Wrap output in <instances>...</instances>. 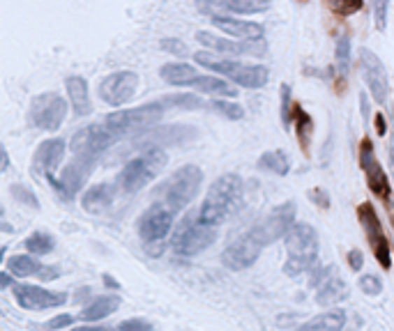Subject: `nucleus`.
Here are the masks:
<instances>
[{
  "label": "nucleus",
  "instance_id": "obj_1",
  "mask_svg": "<svg viewBox=\"0 0 394 331\" xmlns=\"http://www.w3.org/2000/svg\"><path fill=\"white\" fill-rule=\"evenodd\" d=\"M242 205V179L235 172L217 177L208 189V196L203 200L199 216L210 226H219L231 219Z\"/></svg>",
  "mask_w": 394,
  "mask_h": 331
},
{
  "label": "nucleus",
  "instance_id": "obj_2",
  "mask_svg": "<svg viewBox=\"0 0 394 331\" xmlns=\"http://www.w3.org/2000/svg\"><path fill=\"white\" fill-rule=\"evenodd\" d=\"M288 260L283 265L286 276H300L309 272L318 260V235L309 223H295L286 235Z\"/></svg>",
  "mask_w": 394,
  "mask_h": 331
},
{
  "label": "nucleus",
  "instance_id": "obj_3",
  "mask_svg": "<svg viewBox=\"0 0 394 331\" xmlns=\"http://www.w3.org/2000/svg\"><path fill=\"white\" fill-rule=\"evenodd\" d=\"M169 156L162 147H148L143 154H139L136 159H132L118 175V186L122 193H139L141 189H146L153 179L160 175L167 166Z\"/></svg>",
  "mask_w": 394,
  "mask_h": 331
},
{
  "label": "nucleus",
  "instance_id": "obj_4",
  "mask_svg": "<svg viewBox=\"0 0 394 331\" xmlns=\"http://www.w3.org/2000/svg\"><path fill=\"white\" fill-rule=\"evenodd\" d=\"M194 60L199 62L201 67L226 76L228 81L238 83L242 88L258 90V88H263L267 83V78H270V72H267V67H263V65H247V62H240V60L215 58V55L203 53V51L194 53Z\"/></svg>",
  "mask_w": 394,
  "mask_h": 331
},
{
  "label": "nucleus",
  "instance_id": "obj_5",
  "mask_svg": "<svg viewBox=\"0 0 394 331\" xmlns=\"http://www.w3.org/2000/svg\"><path fill=\"white\" fill-rule=\"evenodd\" d=\"M164 108L167 106H164L162 101H155V104H146V106H136V108H127V110H115V113L106 115L104 124L115 136V140L127 138V136H134V133L150 129L153 124L160 122L164 115Z\"/></svg>",
  "mask_w": 394,
  "mask_h": 331
},
{
  "label": "nucleus",
  "instance_id": "obj_6",
  "mask_svg": "<svg viewBox=\"0 0 394 331\" xmlns=\"http://www.w3.org/2000/svg\"><path fill=\"white\" fill-rule=\"evenodd\" d=\"M215 240H217L215 226L206 223V221H201V216L189 212L176 230V235H173V251H176L178 256L192 258V256H199L201 251H206L208 247H212Z\"/></svg>",
  "mask_w": 394,
  "mask_h": 331
},
{
  "label": "nucleus",
  "instance_id": "obj_7",
  "mask_svg": "<svg viewBox=\"0 0 394 331\" xmlns=\"http://www.w3.org/2000/svg\"><path fill=\"white\" fill-rule=\"evenodd\" d=\"M201 184H203V170L199 166L187 163L167 179V186L162 189L164 203H169L171 207L178 212L185 209V207H189V203L199 196Z\"/></svg>",
  "mask_w": 394,
  "mask_h": 331
},
{
  "label": "nucleus",
  "instance_id": "obj_8",
  "mask_svg": "<svg viewBox=\"0 0 394 331\" xmlns=\"http://www.w3.org/2000/svg\"><path fill=\"white\" fill-rule=\"evenodd\" d=\"M295 214H297L295 203H283V205H279V207H274L263 221H258L249 233L254 235V237L258 240V244L265 249L277 240L286 237V235L290 233V228L295 226Z\"/></svg>",
  "mask_w": 394,
  "mask_h": 331
},
{
  "label": "nucleus",
  "instance_id": "obj_9",
  "mask_svg": "<svg viewBox=\"0 0 394 331\" xmlns=\"http://www.w3.org/2000/svg\"><path fill=\"white\" fill-rule=\"evenodd\" d=\"M113 140L115 136L108 131L106 124H88V127L78 129L72 136V152L76 159L94 163L108 147H111Z\"/></svg>",
  "mask_w": 394,
  "mask_h": 331
},
{
  "label": "nucleus",
  "instance_id": "obj_10",
  "mask_svg": "<svg viewBox=\"0 0 394 331\" xmlns=\"http://www.w3.org/2000/svg\"><path fill=\"white\" fill-rule=\"evenodd\" d=\"M67 117V101L58 92H44L30 104V122L42 131H56Z\"/></svg>",
  "mask_w": 394,
  "mask_h": 331
},
{
  "label": "nucleus",
  "instance_id": "obj_11",
  "mask_svg": "<svg viewBox=\"0 0 394 331\" xmlns=\"http://www.w3.org/2000/svg\"><path fill=\"white\" fill-rule=\"evenodd\" d=\"M358 219H360L362 228H365L367 242H369V247H372V251H374L378 265H381L383 270H390V267H392L390 240H388V235H385V230H383L381 219H378L374 205L372 203H362L358 207Z\"/></svg>",
  "mask_w": 394,
  "mask_h": 331
},
{
  "label": "nucleus",
  "instance_id": "obj_12",
  "mask_svg": "<svg viewBox=\"0 0 394 331\" xmlns=\"http://www.w3.org/2000/svg\"><path fill=\"white\" fill-rule=\"evenodd\" d=\"M176 214H178V209H173L169 203L157 200L153 207L141 216V223H139L141 240L146 244H164V240H167V235L173 228Z\"/></svg>",
  "mask_w": 394,
  "mask_h": 331
},
{
  "label": "nucleus",
  "instance_id": "obj_13",
  "mask_svg": "<svg viewBox=\"0 0 394 331\" xmlns=\"http://www.w3.org/2000/svg\"><path fill=\"white\" fill-rule=\"evenodd\" d=\"M358 67H360L362 78H365V83L369 85V90H372V97L378 101V104H388L390 76H388V69H385V65L378 60V55L374 51H369V49H360Z\"/></svg>",
  "mask_w": 394,
  "mask_h": 331
},
{
  "label": "nucleus",
  "instance_id": "obj_14",
  "mask_svg": "<svg viewBox=\"0 0 394 331\" xmlns=\"http://www.w3.org/2000/svg\"><path fill=\"white\" fill-rule=\"evenodd\" d=\"M263 247L258 244V240L251 233L240 235L233 244H228L222 253V265L231 272H242L249 270L251 265L256 263L258 256H261Z\"/></svg>",
  "mask_w": 394,
  "mask_h": 331
},
{
  "label": "nucleus",
  "instance_id": "obj_15",
  "mask_svg": "<svg viewBox=\"0 0 394 331\" xmlns=\"http://www.w3.org/2000/svg\"><path fill=\"white\" fill-rule=\"evenodd\" d=\"M139 74L136 72H115L99 83V97L111 106H122L136 94Z\"/></svg>",
  "mask_w": 394,
  "mask_h": 331
},
{
  "label": "nucleus",
  "instance_id": "obj_16",
  "mask_svg": "<svg viewBox=\"0 0 394 331\" xmlns=\"http://www.w3.org/2000/svg\"><path fill=\"white\" fill-rule=\"evenodd\" d=\"M360 163H362V170H365L367 175V184L369 189L378 196V198L392 203V191H390V182H388V175H385L383 166L378 163L376 159V152H374V143L372 140H362V147H360Z\"/></svg>",
  "mask_w": 394,
  "mask_h": 331
},
{
  "label": "nucleus",
  "instance_id": "obj_17",
  "mask_svg": "<svg viewBox=\"0 0 394 331\" xmlns=\"http://www.w3.org/2000/svg\"><path fill=\"white\" fill-rule=\"evenodd\" d=\"M196 42L203 44L206 49H212L222 55H261L265 53V44L261 42H249V39H228V37H217L206 30L196 33Z\"/></svg>",
  "mask_w": 394,
  "mask_h": 331
},
{
  "label": "nucleus",
  "instance_id": "obj_18",
  "mask_svg": "<svg viewBox=\"0 0 394 331\" xmlns=\"http://www.w3.org/2000/svg\"><path fill=\"white\" fill-rule=\"evenodd\" d=\"M14 299L21 309L28 311H44V309H58V306L67 304L65 293H51L39 286H14Z\"/></svg>",
  "mask_w": 394,
  "mask_h": 331
},
{
  "label": "nucleus",
  "instance_id": "obj_19",
  "mask_svg": "<svg viewBox=\"0 0 394 331\" xmlns=\"http://www.w3.org/2000/svg\"><path fill=\"white\" fill-rule=\"evenodd\" d=\"M92 166L94 163H88V161L76 159V156H74V161L69 163L65 170H62V177L58 179V182H56V177H53V175H49V182L62 193V198L69 200V198H74L78 191H81V186L85 184V179H88V175H90Z\"/></svg>",
  "mask_w": 394,
  "mask_h": 331
},
{
  "label": "nucleus",
  "instance_id": "obj_20",
  "mask_svg": "<svg viewBox=\"0 0 394 331\" xmlns=\"http://www.w3.org/2000/svg\"><path fill=\"white\" fill-rule=\"evenodd\" d=\"M210 21L215 23V28H219L222 33H226L228 37H235V39L261 42L265 37V28L261 23H254V21L233 19V17H226V14H215V17H210Z\"/></svg>",
  "mask_w": 394,
  "mask_h": 331
},
{
  "label": "nucleus",
  "instance_id": "obj_21",
  "mask_svg": "<svg viewBox=\"0 0 394 331\" xmlns=\"http://www.w3.org/2000/svg\"><path fill=\"white\" fill-rule=\"evenodd\" d=\"M62 156H65V140L60 138H49L44 140L42 145L37 147L35 152V175H53V170H58V166L62 163Z\"/></svg>",
  "mask_w": 394,
  "mask_h": 331
},
{
  "label": "nucleus",
  "instance_id": "obj_22",
  "mask_svg": "<svg viewBox=\"0 0 394 331\" xmlns=\"http://www.w3.org/2000/svg\"><path fill=\"white\" fill-rule=\"evenodd\" d=\"M351 290L346 286V281L342 276L337 274V270L332 267V272L325 276V281L318 286V293H316V304L318 306H335L339 302H344V299H349Z\"/></svg>",
  "mask_w": 394,
  "mask_h": 331
},
{
  "label": "nucleus",
  "instance_id": "obj_23",
  "mask_svg": "<svg viewBox=\"0 0 394 331\" xmlns=\"http://www.w3.org/2000/svg\"><path fill=\"white\" fill-rule=\"evenodd\" d=\"M65 88L69 94V101H72V108L76 115H90L92 113V104H90V94H88V83H85L83 76H69L65 81Z\"/></svg>",
  "mask_w": 394,
  "mask_h": 331
},
{
  "label": "nucleus",
  "instance_id": "obj_24",
  "mask_svg": "<svg viewBox=\"0 0 394 331\" xmlns=\"http://www.w3.org/2000/svg\"><path fill=\"white\" fill-rule=\"evenodd\" d=\"M160 74L169 85H183V88H192L194 81L199 78V72L187 62H169L160 69Z\"/></svg>",
  "mask_w": 394,
  "mask_h": 331
},
{
  "label": "nucleus",
  "instance_id": "obj_25",
  "mask_svg": "<svg viewBox=\"0 0 394 331\" xmlns=\"http://www.w3.org/2000/svg\"><path fill=\"white\" fill-rule=\"evenodd\" d=\"M113 203V186L101 182L97 186H92L88 193L83 196V209L90 212V214H101L111 207Z\"/></svg>",
  "mask_w": 394,
  "mask_h": 331
},
{
  "label": "nucleus",
  "instance_id": "obj_26",
  "mask_svg": "<svg viewBox=\"0 0 394 331\" xmlns=\"http://www.w3.org/2000/svg\"><path fill=\"white\" fill-rule=\"evenodd\" d=\"M118 306H120V297H115V295L97 297V299H92V302L81 311V320H85V322H99V320L108 318L111 313H115Z\"/></svg>",
  "mask_w": 394,
  "mask_h": 331
},
{
  "label": "nucleus",
  "instance_id": "obj_27",
  "mask_svg": "<svg viewBox=\"0 0 394 331\" xmlns=\"http://www.w3.org/2000/svg\"><path fill=\"white\" fill-rule=\"evenodd\" d=\"M192 88L196 92L212 94V97H226V99L238 97V90H235L228 81H224V78H217V76H199L194 81Z\"/></svg>",
  "mask_w": 394,
  "mask_h": 331
},
{
  "label": "nucleus",
  "instance_id": "obj_28",
  "mask_svg": "<svg viewBox=\"0 0 394 331\" xmlns=\"http://www.w3.org/2000/svg\"><path fill=\"white\" fill-rule=\"evenodd\" d=\"M346 325V313L344 311H328V313H321L316 318H311L309 322H304L300 327L302 331H311V329H328V331H337Z\"/></svg>",
  "mask_w": 394,
  "mask_h": 331
},
{
  "label": "nucleus",
  "instance_id": "obj_29",
  "mask_svg": "<svg viewBox=\"0 0 394 331\" xmlns=\"http://www.w3.org/2000/svg\"><path fill=\"white\" fill-rule=\"evenodd\" d=\"M258 168H263L267 172H274V175H288L290 170V161L283 149H270V152L261 154L258 159Z\"/></svg>",
  "mask_w": 394,
  "mask_h": 331
},
{
  "label": "nucleus",
  "instance_id": "obj_30",
  "mask_svg": "<svg viewBox=\"0 0 394 331\" xmlns=\"http://www.w3.org/2000/svg\"><path fill=\"white\" fill-rule=\"evenodd\" d=\"M224 5L233 14H261L270 10L272 0H224Z\"/></svg>",
  "mask_w": 394,
  "mask_h": 331
},
{
  "label": "nucleus",
  "instance_id": "obj_31",
  "mask_svg": "<svg viewBox=\"0 0 394 331\" xmlns=\"http://www.w3.org/2000/svg\"><path fill=\"white\" fill-rule=\"evenodd\" d=\"M7 270H10L17 279H26V276H35L42 270V265L35 263L30 256H14L7 260Z\"/></svg>",
  "mask_w": 394,
  "mask_h": 331
},
{
  "label": "nucleus",
  "instance_id": "obj_32",
  "mask_svg": "<svg viewBox=\"0 0 394 331\" xmlns=\"http://www.w3.org/2000/svg\"><path fill=\"white\" fill-rule=\"evenodd\" d=\"M335 53H337V69L339 74L346 76L351 72V37L342 33L337 37V44H335Z\"/></svg>",
  "mask_w": 394,
  "mask_h": 331
},
{
  "label": "nucleus",
  "instance_id": "obj_33",
  "mask_svg": "<svg viewBox=\"0 0 394 331\" xmlns=\"http://www.w3.org/2000/svg\"><path fill=\"white\" fill-rule=\"evenodd\" d=\"M26 249L35 256H49L51 251L56 249V240H53L49 233H33L26 240Z\"/></svg>",
  "mask_w": 394,
  "mask_h": 331
},
{
  "label": "nucleus",
  "instance_id": "obj_34",
  "mask_svg": "<svg viewBox=\"0 0 394 331\" xmlns=\"http://www.w3.org/2000/svg\"><path fill=\"white\" fill-rule=\"evenodd\" d=\"M162 104L167 108H183V110H196L203 106V99L196 94H173V97L162 99Z\"/></svg>",
  "mask_w": 394,
  "mask_h": 331
},
{
  "label": "nucleus",
  "instance_id": "obj_35",
  "mask_svg": "<svg viewBox=\"0 0 394 331\" xmlns=\"http://www.w3.org/2000/svg\"><path fill=\"white\" fill-rule=\"evenodd\" d=\"M224 99H226V97L210 101V108L215 110V113H219V115L228 117V120H242V117H244V110H242V106H238V104H231V101H224Z\"/></svg>",
  "mask_w": 394,
  "mask_h": 331
},
{
  "label": "nucleus",
  "instance_id": "obj_36",
  "mask_svg": "<svg viewBox=\"0 0 394 331\" xmlns=\"http://www.w3.org/2000/svg\"><path fill=\"white\" fill-rule=\"evenodd\" d=\"M293 115H295V129L297 133H300V140H302V145L307 147L309 145V133H311V127H314V122H311V117L304 113V110L295 104L293 108Z\"/></svg>",
  "mask_w": 394,
  "mask_h": 331
},
{
  "label": "nucleus",
  "instance_id": "obj_37",
  "mask_svg": "<svg viewBox=\"0 0 394 331\" xmlns=\"http://www.w3.org/2000/svg\"><path fill=\"white\" fill-rule=\"evenodd\" d=\"M365 7V0H330V10L339 17H351Z\"/></svg>",
  "mask_w": 394,
  "mask_h": 331
},
{
  "label": "nucleus",
  "instance_id": "obj_38",
  "mask_svg": "<svg viewBox=\"0 0 394 331\" xmlns=\"http://www.w3.org/2000/svg\"><path fill=\"white\" fill-rule=\"evenodd\" d=\"M374 10V19H376V28L385 30L388 26V10H390V0H369Z\"/></svg>",
  "mask_w": 394,
  "mask_h": 331
},
{
  "label": "nucleus",
  "instance_id": "obj_39",
  "mask_svg": "<svg viewBox=\"0 0 394 331\" xmlns=\"http://www.w3.org/2000/svg\"><path fill=\"white\" fill-rule=\"evenodd\" d=\"M360 288L362 293L369 295V297H378L383 293V281L378 279L374 274H367V276H360Z\"/></svg>",
  "mask_w": 394,
  "mask_h": 331
},
{
  "label": "nucleus",
  "instance_id": "obj_40",
  "mask_svg": "<svg viewBox=\"0 0 394 331\" xmlns=\"http://www.w3.org/2000/svg\"><path fill=\"white\" fill-rule=\"evenodd\" d=\"M293 104H290V85L283 83L281 85V122L283 127H288L290 124V115H293Z\"/></svg>",
  "mask_w": 394,
  "mask_h": 331
},
{
  "label": "nucleus",
  "instance_id": "obj_41",
  "mask_svg": "<svg viewBox=\"0 0 394 331\" xmlns=\"http://www.w3.org/2000/svg\"><path fill=\"white\" fill-rule=\"evenodd\" d=\"M12 196H14V198H19L21 203L30 205V207H39V203H37V198H35V193L30 191V189L23 186V184H12Z\"/></svg>",
  "mask_w": 394,
  "mask_h": 331
},
{
  "label": "nucleus",
  "instance_id": "obj_42",
  "mask_svg": "<svg viewBox=\"0 0 394 331\" xmlns=\"http://www.w3.org/2000/svg\"><path fill=\"white\" fill-rule=\"evenodd\" d=\"M162 49L169 51L171 55H187V44L180 42V39H173V37L164 39V42H162Z\"/></svg>",
  "mask_w": 394,
  "mask_h": 331
},
{
  "label": "nucleus",
  "instance_id": "obj_43",
  "mask_svg": "<svg viewBox=\"0 0 394 331\" xmlns=\"http://www.w3.org/2000/svg\"><path fill=\"white\" fill-rule=\"evenodd\" d=\"M222 7H226L224 0H199V10L203 14H208V17H215V14H219Z\"/></svg>",
  "mask_w": 394,
  "mask_h": 331
},
{
  "label": "nucleus",
  "instance_id": "obj_44",
  "mask_svg": "<svg viewBox=\"0 0 394 331\" xmlns=\"http://www.w3.org/2000/svg\"><path fill=\"white\" fill-rule=\"evenodd\" d=\"M118 329H129V331H148L153 329V325L148 320H125L118 325Z\"/></svg>",
  "mask_w": 394,
  "mask_h": 331
},
{
  "label": "nucleus",
  "instance_id": "obj_45",
  "mask_svg": "<svg viewBox=\"0 0 394 331\" xmlns=\"http://www.w3.org/2000/svg\"><path fill=\"white\" fill-rule=\"evenodd\" d=\"M69 325H74L72 315H58V318L46 322V327H49V329H62V327H69Z\"/></svg>",
  "mask_w": 394,
  "mask_h": 331
},
{
  "label": "nucleus",
  "instance_id": "obj_46",
  "mask_svg": "<svg viewBox=\"0 0 394 331\" xmlns=\"http://www.w3.org/2000/svg\"><path fill=\"white\" fill-rule=\"evenodd\" d=\"M349 265H351V270H353V272H360V270H362V265H365V258H362V251H358V249L349 251Z\"/></svg>",
  "mask_w": 394,
  "mask_h": 331
},
{
  "label": "nucleus",
  "instance_id": "obj_47",
  "mask_svg": "<svg viewBox=\"0 0 394 331\" xmlns=\"http://www.w3.org/2000/svg\"><path fill=\"white\" fill-rule=\"evenodd\" d=\"M12 286V272L10 270H7V272H3V274H0V288H10Z\"/></svg>",
  "mask_w": 394,
  "mask_h": 331
},
{
  "label": "nucleus",
  "instance_id": "obj_48",
  "mask_svg": "<svg viewBox=\"0 0 394 331\" xmlns=\"http://www.w3.org/2000/svg\"><path fill=\"white\" fill-rule=\"evenodd\" d=\"M360 104H362V115H365V122L369 124V104H367V94H362V97H360Z\"/></svg>",
  "mask_w": 394,
  "mask_h": 331
},
{
  "label": "nucleus",
  "instance_id": "obj_49",
  "mask_svg": "<svg viewBox=\"0 0 394 331\" xmlns=\"http://www.w3.org/2000/svg\"><path fill=\"white\" fill-rule=\"evenodd\" d=\"M376 127H378V133H381V136H383V133H385V120H383V115H381V113L376 115Z\"/></svg>",
  "mask_w": 394,
  "mask_h": 331
},
{
  "label": "nucleus",
  "instance_id": "obj_50",
  "mask_svg": "<svg viewBox=\"0 0 394 331\" xmlns=\"http://www.w3.org/2000/svg\"><path fill=\"white\" fill-rule=\"evenodd\" d=\"M0 168H3V170L10 168V154H7V149H5V147H3V166H0Z\"/></svg>",
  "mask_w": 394,
  "mask_h": 331
},
{
  "label": "nucleus",
  "instance_id": "obj_51",
  "mask_svg": "<svg viewBox=\"0 0 394 331\" xmlns=\"http://www.w3.org/2000/svg\"><path fill=\"white\" fill-rule=\"evenodd\" d=\"M390 159H392V168H394V145L390 147Z\"/></svg>",
  "mask_w": 394,
  "mask_h": 331
}]
</instances>
